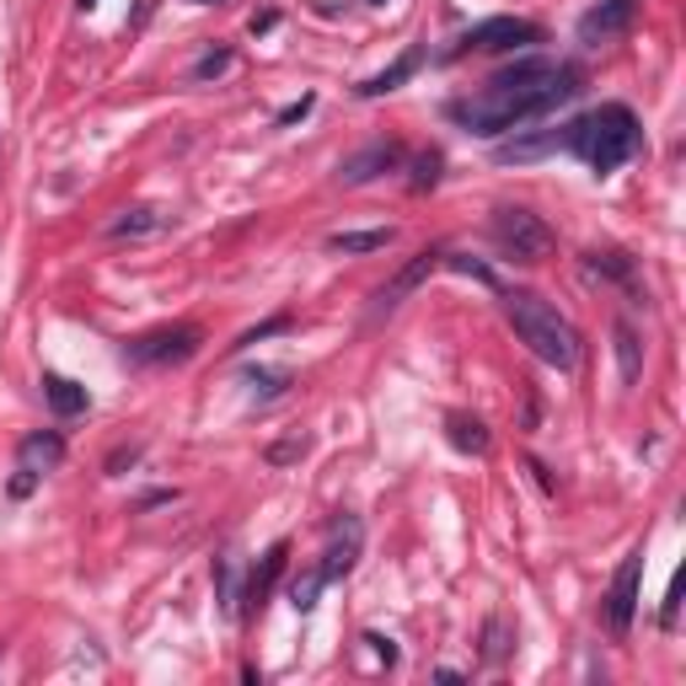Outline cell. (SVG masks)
I'll list each match as a JSON object with an SVG mask.
<instances>
[{
    "mask_svg": "<svg viewBox=\"0 0 686 686\" xmlns=\"http://www.w3.org/2000/svg\"><path fill=\"white\" fill-rule=\"evenodd\" d=\"M579 91H585L579 65L547 59V54H525L515 65L493 70L478 91L450 97L445 119L456 123V129H467V134H478V140H504V134H521L525 123L568 108Z\"/></svg>",
    "mask_w": 686,
    "mask_h": 686,
    "instance_id": "6da1fadb",
    "label": "cell"
},
{
    "mask_svg": "<svg viewBox=\"0 0 686 686\" xmlns=\"http://www.w3.org/2000/svg\"><path fill=\"white\" fill-rule=\"evenodd\" d=\"M558 151L579 156L596 177H611L633 156H644V123L628 102H601V108H590V113H579L558 129Z\"/></svg>",
    "mask_w": 686,
    "mask_h": 686,
    "instance_id": "7a4b0ae2",
    "label": "cell"
},
{
    "mask_svg": "<svg viewBox=\"0 0 686 686\" xmlns=\"http://www.w3.org/2000/svg\"><path fill=\"white\" fill-rule=\"evenodd\" d=\"M499 306H504V323L515 327V338L542 364H553L564 375L579 370V355H585L579 349V327L568 323L553 301H542L536 290H499Z\"/></svg>",
    "mask_w": 686,
    "mask_h": 686,
    "instance_id": "3957f363",
    "label": "cell"
},
{
    "mask_svg": "<svg viewBox=\"0 0 686 686\" xmlns=\"http://www.w3.org/2000/svg\"><path fill=\"white\" fill-rule=\"evenodd\" d=\"M488 237L499 247V258H510V263H542L558 247L553 226L536 209H525V204H499L493 220H488Z\"/></svg>",
    "mask_w": 686,
    "mask_h": 686,
    "instance_id": "277c9868",
    "label": "cell"
},
{
    "mask_svg": "<svg viewBox=\"0 0 686 686\" xmlns=\"http://www.w3.org/2000/svg\"><path fill=\"white\" fill-rule=\"evenodd\" d=\"M204 333L194 323H172V327H151L140 338H123L119 360L129 370H172V364H188L199 355Z\"/></svg>",
    "mask_w": 686,
    "mask_h": 686,
    "instance_id": "5b68a950",
    "label": "cell"
},
{
    "mask_svg": "<svg viewBox=\"0 0 686 686\" xmlns=\"http://www.w3.org/2000/svg\"><path fill=\"white\" fill-rule=\"evenodd\" d=\"M542 39L547 33L536 22H525V17H483V22H472L461 39L445 48V59H461V54H515V48H531Z\"/></svg>",
    "mask_w": 686,
    "mask_h": 686,
    "instance_id": "8992f818",
    "label": "cell"
},
{
    "mask_svg": "<svg viewBox=\"0 0 686 686\" xmlns=\"http://www.w3.org/2000/svg\"><path fill=\"white\" fill-rule=\"evenodd\" d=\"M59 461H65V435H59V429H33V435H22L6 493H11V499H33V488H39L48 472H59Z\"/></svg>",
    "mask_w": 686,
    "mask_h": 686,
    "instance_id": "52a82bcc",
    "label": "cell"
},
{
    "mask_svg": "<svg viewBox=\"0 0 686 686\" xmlns=\"http://www.w3.org/2000/svg\"><path fill=\"white\" fill-rule=\"evenodd\" d=\"M639 596H644V547H633L617 574H611V590H606V628L617 633V639H628L633 633V622H639Z\"/></svg>",
    "mask_w": 686,
    "mask_h": 686,
    "instance_id": "ba28073f",
    "label": "cell"
},
{
    "mask_svg": "<svg viewBox=\"0 0 686 686\" xmlns=\"http://www.w3.org/2000/svg\"><path fill=\"white\" fill-rule=\"evenodd\" d=\"M360 553H364V521L344 510V515L327 521V547H323V558H317V574H323L327 585H338V579L355 574Z\"/></svg>",
    "mask_w": 686,
    "mask_h": 686,
    "instance_id": "9c48e42d",
    "label": "cell"
},
{
    "mask_svg": "<svg viewBox=\"0 0 686 686\" xmlns=\"http://www.w3.org/2000/svg\"><path fill=\"white\" fill-rule=\"evenodd\" d=\"M435 269H445V247H424V252H413L403 269H398L392 280H386L381 290H375V295H370V317H392V312H398V306H403L407 295H413L418 284L429 280Z\"/></svg>",
    "mask_w": 686,
    "mask_h": 686,
    "instance_id": "30bf717a",
    "label": "cell"
},
{
    "mask_svg": "<svg viewBox=\"0 0 686 686\" xmlns=\"http://www.w3.org/2000/svg\"><path fill=\"white\" fill-rule=\"evenodd\" d=\"M284 568H290V542H274V547H263V558L247 568V585H242V601H237V617H258L263 606H269V596L280 590V579H284Z\"/></svg>",
    "mask_w": 686,
    "mask_h": 686,
    "instance_id": "8fae6325",
    "label": "cell"
},
{
    "mask_svg": "<svg viewBox=\"0 0 686 686\" xmlns=\"http://www.w3.org/2000/svg\"><path fill=\"white\" fill-rule=\"evenodd\" d=\"M639 11H644V0H601V6H590L585 17H579V43H590V48H601V43H617L633 33V22H639Z\"/></svg>",
    "mask_w": 686,
    "mask_h": 686,
    "instance_id": "7c38bea8",
    "label": "cell"
},
{
    "mask_svg": "<svg viewBox=\"0 0 686 686\" xmlns=\"http://www.w3.org/2000/svg\"><path fill=\"white\" fill-rule=\"evenodd\" d=\"M403 162H407V151L398 140H370L355 156L338 162V183H344V188H364V183H375V177H386V172H403Z\"/></svg>",
    "mask_w": 686,
    "mask_h": 686,
    "instance_id": "4fadbf2b",
    "label": "cell"
},
{
    "mask_svg": "<svg viewBox=\"0 0 686 686\" xmlns=\"http://www.w3.org/2000/svg\"><path fill=\"white\" fill-rule=\"evenodd\" d=\"M172 231V215L162 204H129L108 220V242H156Z\"/></svg>",
    "mask_w": 686,
    "mask_h": 686,
    "instance_id": "5bb4252c",
    "label": "cell"
},
{
    "mask_svg": "<svg viewBox=\"0 0 686 686\" xmlns=\"http://www.w3.org/2000/svg\"><path fill=\"white\" fill-rule=\"evenodd\" d=\"M585 274L590 280H606V284H622L633 295V306H644V284H639V263L628 252H585Z\"/></svg>",
    "mask_w": 686,
    "mask_h": 686,
    "instance_id": "9a60e30c",
    "label": "cell"
},
{
    "mask_svg": "<svg viewBox=\"0 0 686 686\" xmlns=\"http://www.w3.org/2000/svg\"><path fill=\"white\" fill-rule=\"evenodd\" d=\"M43 403L54 418H81L86 407H91V392H86L81 381H70V375H59V370H43Z\"/></svg>",
    "mask_w": 686,
    "mask_h": 686,
    "instance_id": "2e32d148",
    "label": "cell"
},
{
    "mask_svg": "<svg viewBox=\"0 0 686 686\" xmlns=\"http://www.w3.org/2000/svg\"><path fill=\"white\" fill-rule=\"evenodd\" d=\"M418 65H424V48H407V54H398L386 70H375V76H364L360 86H355V97H364V102H375V97H386V91H398L403 81H413L418 76Z\"/></svg>",
    "mask_w": 686,
    "mask_h": 686,
    "instance_id": "e0dca14e",
    "label": "cell"
},
{
    "mask_svg": "<svg viewBox=\"0 0 686 686\" xmlns=\"http://www.w3.org/2000/svg\"><path fill=\"white\" fill-rule=\"evenodd\" d=\"M445 440L456 445L461 456H488L493 450V435H488V424L478 413H450L445 418Z\"/></svg>",
    "mask_w": 686,
    "mask_h": 686,
    "instance_id": "ac0fdd59",
    "label": "cell"
},
{
    "mask_svg": "<svg viewBox=\"0 0 686 686\" xmlns=\"http://www.w3.org/2000/svg\"><path fill=\"white\" fill-rule=\"evenodd\" d=\"M398 242L392 226H370V231H333L327 252H344V258H364V252H381V247Z\"/></svg>",
    "mask_w": 686,
    "mask_h": 686,
    "instance_id": "d6986e66",
    "label": "cell"
},
{
    "mask_svg": "<svg viewBox=\"0 0 686 686\" xmlns=\"http://www.w3.org/2000/svg\"><path fill=\"white\" fill-rule=\"evenodd\" d=\"M231 65H237V48H231V43H215V48H204L199 59L188 65V81H194V86H209V81H220V76L231 70Z\"/></svg>",
    "mask_w": 686,
    "mask_h": 686,
    "instance_id": "ffe728a7",
    "label": "cell"
},
{
    "mask_svg": "<svg viewBox=\"0 0 686 686\" xmlns=\"http://www.w3.org/2000/svg\"><path fill=\"white\" fill-rule=\"evenodd\" d=\"M323 590H327V579L317 574V564H312L306 574H295V579H290V606H295V611L306 617V611H317V601H323Z\"/></svg>",
    "mask_w": 686,
    "mask_h": 686,
    "instance_id": "44dd1931",
    "label": "cell"
},
{
    "mask_svg": "<svg viewBox=\"0 0 686 686\" xmlns=\"http://www.w3.org/2000/svg\"><path fill=\"white\" fill-rule=\"evenodd\" d=\"M611 338H617L622 381H639V364H644V355H639V333H633V323H617V327H611Z\"/></svg>",
    "mask_w": 686,
    "mask_h": 686,
    "instance_id": "7402d4cb",
    "label": "cell"
},
{
    "mask_svg": "<svg viewBox=\"0 0 686 686\" xmlns=\"http://www.w3.org/2000/svg\"><path fill=\"white\" fill-rule=\"evenodd\" d=\"M215 601L226 617H237V601H242V585H237V564L231 558H215Z\"/></svg>",
    "mask_w": 686,
    "mask_h": 686,
    "instance_id": "603a6c76",
    "label": "cell"
},
{
    "mask_svg": "<svg viewBox=\"0 0 686 686\" xmlns=\"http://www.w3.org/2000/svg\"><path fill=\"white\" fill-rule=\"evenodd\" d=\"M440 166H445L440 151H418V156H413V177H407V188H413V194L435 188V183H440Z\"/></svg>",
    "mask_w": 686,
    "mask_h": 686,
    "instance_id": "cb8c5ba5",
    "label": "cell"
},
{
    "mask_svg": "<svg viewBox=\"0 0 686 686\" xmlns=\"http://www.w3.org/2000/svg\"><path fill=\"white\" fill-rule=\"evenodd\" d=\"M284 381H290L284 370H252V375H247V386H252V398H258V403H274V398H284Z\"/></svg>",
    "mask_w": 686,
    "mask_h": 686,
    "instance_id": "d4e9b609",
    "label": "cell"
},
{
    "mask_svg": "<svg viewBox=\"0 0 686 686\" xmlns=\"http://www.w3.org/2000/svg\"><path fill=\"white\" fill-rule=\"evenodd\" d=\"M140 456H145V445H113V456L102 461V472H108V478H123V472H129Z\"/></svg>",
    "mask_w": 686,
    "mask_h": 686,
    "instance_id": "484cf974",
    "label": "cell"
},
{
    "mask_svg": "<svg viewBox=\"0 0 686 686\" xmlns=\"http://www.w3.org/2000/svg\"><path fill=\"white\" fill-rule=\"evenodd\" d=\"M312 108H317V97L306 91L301 102H290V108H280V113H274V129H290V123H301V119H306V113H312Z\"/></svg>",
    "mask_w": 686,
    "mask_h": 686,
    "instance_id": "4316f807",
    "label": "cell"
},
{
    "mask_svg": "<svg viewBox=\"0 0 686 686\" xmlns=\"http://www.w3.org/2000/svg\"><path fill=\"white\" fill-rule=\"evenodd\" d=\"M295 456H306V440H280V445H269V461H274V467L295 461Z\"/></svg>",
    "mask_w": 686,
    "mask_h": 686,
    "instance_id": "83f0119b",
    "label": "cell"
},
{
    "mask_svg": "<svg viewBox=\"0 0 686 686\" xmlns=\"http://www.w3.org/2000/svg\"><path fill=\"white\" fill-rule=\"evenodd\" d=\"M364 644L375 649V654H381L386 665H398V644H392V639H381V633H364Z\"/></svg>",
    "mask_w": 686,
    "mask_h": 686,
    "instance_id": "f1b7e54d",
    "label": "cell"
},
{
    "mask_svg": "<svg viewBox=\"0 0 686 686\" xmlns=\"http://www.w3.org/2000/svg\"><path fill=\"white\" fill-rule=\"evenodd\" d=\"M504 622H488V660H504Z\"/></svg>",
    "mask_w": 686,
    "mask_h": 686,
    "instance_id": "f546056e",
    "label": "cell"
},
{
    "mask_svg": "<svg viewBox=\"0 0 686 686\" xmlns=\"http://www.w3.org/2000/svg\"><path fill=\"white\" fill-rule=\"evenodd\" d=\"M274 22H280V17H274V11H258V17H252V33H269V28H274Z\"/></svg>",
    "mask_w": 686,
    "mask_h": 686,
    "instance_id": "4dcf8cb0",
    "label": "cell"
},
{
    "mask_svg": "<svg viewBox=\"0 0 686 686\" xmlns=\"http://www.w3.org/2000/svg\"><path fill=\"white\" fill-rule=\"evenodd\" d=\"M194 6H226V0H194Z\"/></svg>",
    "mask_w": 686,
    "mask_h": 686,
    "instance_id": "1f68e13d",
    "label": "cell"
},
{
    "mask_svg": "<svg viewBox=\"0 0 686 686\" xmlns=\"http://www.w3.org/2000/svg\"><path fill=\"white\" fill-rule=\"evenodd\" d=\"M81 6H86V11H91V6H97V0H81Z\"/></svg>",
    "mask_w": 686,
    "mask_h": 686,
    "instance_id": "d6a6232c",
    "label": "cell"
},
{
    "mask_svg": "<svg viewBox=\"0 0 686 686\" xmlns=\"http://www.w3.org/2000/svg\"><path fill=\"white\" fill-rule=\"evenodd\" d=\"M370 6H381V0H370Z\"/></svg>",
    "mask_w": 686,
    "mask_h": 686,
    "instance_id": "836d02e7",
    "label": "cell"
}]
</instances>
